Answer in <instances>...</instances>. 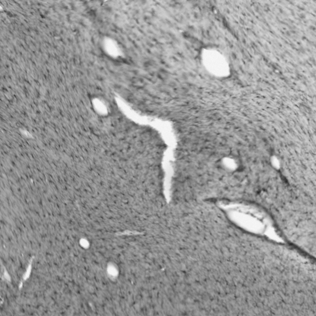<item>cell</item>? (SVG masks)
<instances>
[{"instance_id":"cell-4","label":"cell","mask_w":316,"mask_h":316,"mask_svg":"<svg viewBox=\"0 0 316 316\" xmlns=\"http://www.w3.org/2000/svg\"><path fill=\"white\" fill-rule=\"evenodd\" d=\"M104 48L107 54L111 56H120L121 53H122V50L121 49L119 43L114 40V39H105L104 42Z\"/></svg>"},{"instance_id":"cell-2","label":"cell","mask_w":316,"mask_h":316,"mask_svg":"<svg viewBox=\"0 0 316 316\" xmlns=\"http://www.w3.org/2000/svg\"><path fill=\"white\" fill-rule=\"evenodd\" d=\"M91 106L98 116L107 117L111 113V106L106 98L102 96H95L91 98Z\"/></svg>"},{"instance_id":"cell-1","label":"cell","mask_w":316,"mask_h":316,"mask_svg":"<svg viewBox=\"0 0 316 316\" xmlns=\"http://www.w3.org/2000/svg\"><path fill=\"white\" fill-rule=\"evenodd\" d=\"M199 59L204 70L216 79H226L231 73V64L228 54L218 46L209 45L201 48Z\"/></svg>"},{"instance_id":"cell-3","label":"cell","mask_w":316,"mask_h":316,"mask_svg":"<svg viewBox=\"0 0 316 316\" xmlns=\"http://www.w3.org/2000/svg\"><path fill=\"white\" fill-rule=\"evenodd\" d=\"M220 168L227 172L235 171L239 167L240 162L237 158L232 156H226L221 158L217 162Z\"/></svg>"}]
</instances>
